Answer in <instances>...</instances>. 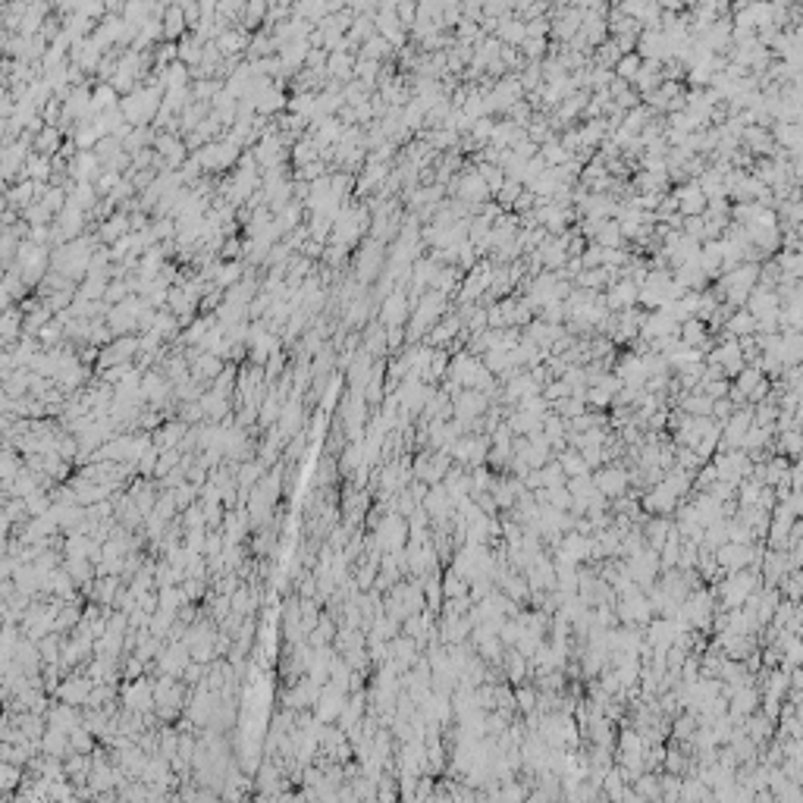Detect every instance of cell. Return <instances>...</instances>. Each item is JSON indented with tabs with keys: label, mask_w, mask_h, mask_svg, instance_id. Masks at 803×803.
Instances as JSON below:
<instances>
[{
	"label": "cell",
	"mask_w": 803,
	"mask_h": 803,
	"mask_svg": "<svg viewBox=\"0 0 803 803\" xmlns=\"http://www.w3.org/2000/svg\"><path fill=\"white\" fill-rule=\"evenodd\" d=\"M370 537L383 549V556L386 552H402V549H408V540H411V524H408L405 515L389 508V512H383L377 518V524L370 528Z\"/></svg>",
	"instance_id": "1"
},
{
	"label": "cell",
	"mask_w": 803,
	"mask_h": 803,
	"mask_svg": "<svg viewBox=\"0 0 803 803\" xmlns=\"http://www.w3.org/2000/svg\"><path fill=\"white\" fill-rule=\"evenodd\" d=\"M120 703L132 712H154L157 697H154V678L142 675L135 681H123L120 684Z\"/></svg>",
	"instance_id": "2"
},
{
	"label": "cell",
	"mask_w": 803,
	"mask_h": 803,
	"mask_svg": "<svg viewBox=\"0 0 803 803\" xmlns=\"http://www.w3.org/2000/svg\"><path fill=\"white\" fill-rule=\"evenodd\" d=\"M188 662H192V649H188L186 640H170L164 649H160V656L154 662H151V668L157 671V675H176L182 678V671L188 668ZM148 668V675H151Z\"/></svg>",
	"instance_id": "3"
},
{
	"label": "cell",
	"mask_w": 803,
	"mask_h": 803,
	"mask_svg": "<svg viewBox=\"0 0 803 803\" xmlns=\"http://www.w3.org/2000/svg\"><path fill=\"white\" fill-rule=\"evenodd\" d=\"M348 693H352V690H346V688H339V684L326 681L324 690H320V697H317V703H314V715H317L324 725L339 722V715H342V710H346V703H348Z\"/></svg>",
	"instance_id": "4"
},
{
	"label": "cell",
	"mask_w": 803,
	"mask_h": 803,
	"mask_svg": "<svg viewBox=\"0 0 803 803\" xmlns=\"http://www.w3.org/2000/svg\"><path fill=\"white\" fill-rule=\"evenodd\" d=\"M94 684H98V681H94L91 675H76V671H69V675L60 681V688H57L54 697L63 700V703L82 706V710H85V703H89V693L94 690Z\"/></svg>",
	"instance_id": "5"
},
{
	"label": "cell",
	"mask_w": 803,
	"mask_h": 803,
	"mask_svg": "<svg viewBox=\"0 0 803 803\" xmlns=\"http://www.w3.org/2000/svg\"><path fill=\"white\" fill-rule=\"evenodd\" d=\"M753 587H756V578L747 571H731V578L722 583V603L728 609H737L741 603H747L753 596Z\"/></svg>",
	"instance_id": "6"
},
{
	"label": "cell",
	"mask_w": 803,
	"mask_h": 803,
	"mask_svg": "<svg viewBox=\"0 0 803 803\" xmlns=\"http://www.w3.org/2000/svg\"><path fill=\"white\" fill-rule=\"evenodd\" d=\"M593 484H596V490H600L605 499H609V496H622V493L627 490V484H631V474H627L625 468H618V465H605V468H596Z\"/></svg>",
	"instance_id": "7"
},
{
	"label": "cell",
	"mask_w": 803,
	"mask_h": 803,
	"mask_svg": "<svg viewBox=\"0 0 803 803\" xmlns=\"http://www.w3.org/2000/svg\"><path fill=\"white\" fill-rule=\"evenodd\" d=\"M79 710H82V706H72V703H63V700H54L50 710H47V725H57V728H63V731L72 734L79 725H82V719H85Z\"/></svg>",
	"instance_id": "8"
},
{
	"label": "cell",
	"mask_w": 803,
	"mask_h": 803,
	"mask_svg": "<svg viewBox=\"0 0 803 803\" xmlns=\"http://www.w3.org/2000/svg\"><path fill=\"white\" fill-rule=\"evenodd\" d=\"M188 427H192V424H186L182 418H170V421H164V424H160L154 433H151V440H154L157 449H176L179 443L186 440Z\"/></svg>",
	"instance_id": "9"
},
{
	"label": "cell",
	"mask_w": 803,
	"mask_h": 803,
	"mask_svg": "<svg viewBox=\"0 0 803 803\" xmlns=\"http://www.w3.org/2000/svg\"><path fill=\"white\" fill-rule=\"evenodd\" d=\"M405 317H408V298L405 292L396 289L389 292V295L383 298V304H380V320H383L386 326H405Z\"/></svg>",
	"instance_id": "10"
},
{
	"label": "cell",
	"mask_w": 803,
	"mask_h": 803,
	"mask_svg": "<svg viewBox=\"0 0 803 803\" xmlns=\"http://www.w3.org/2000/svg\"><path fill=\"white\" fill-rule=\"evenodd\" d=\"M198 402H201V408H204V418L214 421V424H220V421H226L232 411H236L232 399H229V396H223V392H217V389H207Z\"/></svg>",
	"instance_id": "11"
},
{
	"label": "cell",
	"mask_w": 803,
	"mask_h": 803,
	"mask_svg": "<svg viewBox=\"0 0 803 803\" xmlns=\"http://www.w3.org/2000/svg\"><path fill=\"white\" fill-rule=\"evenodd\" d=\"M41 753H50V756L67 759V756L72 753L69 731H63V728H57V725H47L45 737H41Z\"/></svg>",
	"instance_id": "12"
},
{
	"label": "cell",
	"mask_w": 803,
	"mask_h": 803,
	"mask_svg": "<svg viewBox=\"0 0 803 803\" xmlns=\"http://www.w3.org/2000/svg\"><path fill=\"white\" fill-rule=\"evenodd\" d=\"M556 458H559V465L565 468V474L568 477H583V474H593V468H590V462L583 458V452L574 446V449H562V452H556Z\"/></svg>",
	"instance_id": "13"
},
{
	"label": "cell",
	"mask_w": 803,
	"mask_h": 803,
	"mask_svg": "<svg viewBox=\"0 0 803 803\" xmlns=\"http://www.w3.org/2000/svg\"><path fill=\"white\" fill-rule=\"evenodd\" d=\"M204 276H214V286L229 289V286H236V283H242V264H239V261H226V264L210 267Z\"/></svg>",
	"instance_id": "14"
},
{
	"label": "cell",
	"mask_w": 803,
	"mask_h": 803,
	"mask_svg": "<svg viewBox=\"0 0 803 803\" xmlns=\"http://www.w3.org/2000/svg\"><path fill=\"white\" fill-rule=\"evenodd\" d=\"M731 719H744V715H750L756 710V693L747 688V684H737V688H731Z\"/></svg>",
	"instance_id": "15"
},
{
	"label": "cell",
	"mask_w": 803,
	"mask_h": 803,
	"mask_svg": "<svg viewBox=\"0 0 803 803\" xmlns=\"http://www.w3.org/2000/svg\"><path fill=\"white\" fill-rule=\"evenodd\" d=\"M25 775H28L25 765H19V763H6V759H0V791L10 794L13 787H23Z\"/></svg>",
	"instance_id": "16"
},
{
	"label": "cell",
	"mask_w": 803,
	"mask_h": 803,
	"mask_svg": "<svg viewBox=\"0 0 803 803\" xmlns=\"http://www.w3.org/2000/svg\"><path fill=\"white\" fill-rule=\"evenodd\" d=\"M32 151H38V154L54 157L57 151H60V129H57V126H45L38 135H35Z\"/></svg>",
	"instance_id": "17"
},
{
	"label": "cell",
	"mask_w": 803,
	"mask_h": 803,
	"mask_svg": "<svg viewBox=\"0 0 803 803\" xmlns=\"http://www.w3.org/2000/svg\"><path fill=\"white\" fill-rule=\"evenodd\" d=\"M443 593H446V600H458V596H468V593H471V581L465 578V574H458L455 568H449L446 578H443Z\"/></svg>",
	"instance_id": "18"
},
{
	"label": "cell",
	"mask_w": 803,
	"mask_h": 803,
	"mask_svg": "<svg viewBox=\"0 0 803 803\" xmlns=\"http://www.w3.org/2000/svg\"><path fill=\"white\" fill-rule=\"evenodd\" d=\"M217 47L223 50V57L239 54V50L248 47V35H245V32H236V28H226V32L217 35Z\"/></svg>",
	"instance_id": "19"
},
{
	"label": "cell",
	"mask_w": 803,
	"mask_h": 803,
	"mask_svg": "<svg viewBox=\"0 0 803 803\" xmlns=\"http://www.w3.org/2000/svg\"><path fill=\"white\" fill-rule=\"evenodd\" d=\"M182 32H186V10H182V4H176L164 16V35L166 38H182Z\"/></svg>",
	"instance_id": "20"
},
{
	"label": "cell",
	"mask_w": 803,
	"mask_h": 803,
	"mask_svg": "<svg viewBox=\"0 0 803 803\" xmlns=\"http://www.w3.org/2000/svg\"><path fill=\"white\" fill-rule=\"evenodd\" d=\"M458 195H462L465 201H480L486 195V179L484 176H474V173H468L462 182H458Z\"/></svg>",
	"instance_id": "21"
},
{
	"label": "cell",
	"mask_w": 803,
	"mask_h": 803,
	"mask_svg": "<svg viewBox=\"0 0 803 803\" xmlns=\"http://www.w3.org/2000/svg\"><path fill=\"white\" fill-rule=\"evenodd\" d=\"M455 333H458V320L452 317V320H446V324L433 326V330H430V333L424 336V339H427V346L433 348V346H446V342H449Z\"/></svg>",
	"instance_id": "22"
},
{
	"label": "cell",
	"mask_w": 803,
	"mask_h": 803,
	"mask_svg": "<svg viewBox=\"0 0 803 803\" xmlns=\"http://www.w3.org/2000/svg\"><path fill=\"white\" fill-rule=\"evenodd\" d=\"M389 47H392L389 41L377 32V35H370V38L361 45V57H368V60H383V57L389 54Z\"/></svg>",
	"instance_id": "23"
},
{
	"label": "cell",
	"mask_w": 803,
	"mask_h": 803,
	"mask_svg": "<svg viewBox=\"0 0 803 803\" xmlns=\"http://www.w3.org/2000/svg\"><path fill=\"white\" fill-rule=\"evenodd\" d=\"M342 396H346V392H342V374H333V377H330V383H326V389H324V402H320V411L330 414V408L339 405L336 399H342Z\"/></svg>",
	"instance_id": "24"
},
{
	"label": "cell",
	"mask_w": 803,
	"mask_h": 803,
	"mask_svg": "<svg viewBox=\"0 0 803 803\" xmlns=\"http://www.w3.org/2000/svg\"><path fill=\"white\" fill-rule=\"evenodd\" d=\"M157 462H160V449H157V446H151L142 458H138V477H154Z\"/></svg>",
	"instance_id": "25"
},
{
	"label": "cell",
	"mask_w": 803,
	"mask_h": 803,
	"mask_svg": "<svg viewBox=\"0 0 803 803\" xmlns=\"http://www.w3.org/2000/svg\"><path fill=\"white\" fill-rule=\"evenodd\" d=\"M700 201H703V192H700L697 186H688V188L681 192V204H684V210H688V214H697V210L703 207Z\"/></svg>",
	"instance_id": "26"
},
{
	"label": "cell",
	"mask_w": 803,
	"mask_h": 803,
	"mask_svg": "<svg viewBox=\"0 0 803 803\" xmlns=\"http://www.w3.org/2000/svg\"><path fill=\"white\" fill-rule=\"evenodd\" d=\"M637 797H659V781L653 775H640L637 778Z\"/></svg>",
	"instance_id": "27"
},
{
	"label": "cell",
	"mask_w": 803,
	"mask_h": 803,
	"mask_svg": "<svg viewBox=\"0 0 803 803\" xmlns=\"http://www.w3.org/2000/svg\"><path fill=\"white\" fill-rule=\"evenodd\" d=\"M634 295H637V289L627 286V283H622V286L612 292V304H631V302H634Z\"/></svg>",
	"instance_id": "28"
},
{
	"label": "cell",
	"mask_w": 803,
	"mask_h": 803,
	"mask_svg": "<svg viewBox=\"0 0 803 803\" xmlns=\"http://www.w3.org/2000/svg\"><path fill=\"white\" fill-rule=\"evenodd\" d=\"M515 700H518V706H521L524 712H534V706H537V693H534V690H524V688H518Z\"/></svg>",
	"instance_id": "29"
},
{
	"label": "cell",
	"mask_w": 803,
	"mask_h": 803,
	"mask_svg": "<svg viewBox=\"0 0 803 803\" xmlns=\"http://www.w3.org/2000/svg\"><path fill=\"white\" fill-rule=\"evenodd\" d=\"M264 10H267L264 0H251V4L245 6V23H248V25H254L261 16H264Z\"/></svg>",
	"instance_id": "30"
},
{
	"label": "cell",
	"mask_w": 803,
	"mask_h": 803,
	"mask_svg": "<svg viewBox=\"0 0 803 803\" xmlns=\"http://www.w3.org/2000/svg\"><path fill=\"white\" fill-rule=\"evenodd\" d=\"M405 330H402V324L399 326H386V342H389V352H396V348L405 342Z\"/></svg>",
	"instance_id": "31"
},
{
	"label": "cell",
	"mask_w": 803,
	"mask_h": 803,
	"mask_svg": "<svg viewBox=\"0 0 803 803\" xmlns=\"http://www.w3.org/2000/svg\"><path fill=\"white\" fill-rule=\"evenodd\" d=\"M681 336H684V342H690V346H700L703 342V330H700V324H684V330H681Z\"/></svg>",
	"instance_id": "32"
},
{
	"label": "cell",
	"mask_w": 803,
	"mask_h": 803,
	"mask_svg": "<svg viewBox=\"0 0 803 803\" xmlns=\"http://www.w3.org/2000/svg\"><path fill=\"white\" fill-rule=\"evenodd\" d=\"M666 765H668V772H681L684 769V756L681 753H666Z\"/></svg>",
	"instance_id": "33"
},
{
	"label": "cell",
	"mask_w": 803,
	"mask_h": 803,
	"mask_svg": "<svg viewBox=\"0 0 803 803\" xmlns=\"http://www.w3.org/2000/svg\"><path fill=\"white\" fill-rule=\"evenodd\" d=\"M546 157L559 164V160H565V148H559V144H549V148H546Z\"/></svg>",
	"instance_id": "34"
},
{
	"label": "cell",
	"mask_w": 803,
	"mask_h": 803,
	"mask_svg": "<svg viewBox=\"0 0 803 803\" xmlns=\"http://www.w3.org/2000/svg\"><path fill=\"white\" fill-rule=\"evenodd\" d=\"M731 326H734V333H744V330H750V320H747V317H737Z\"/></svg>",
	"instance_id": "35"
}]
</instances>
